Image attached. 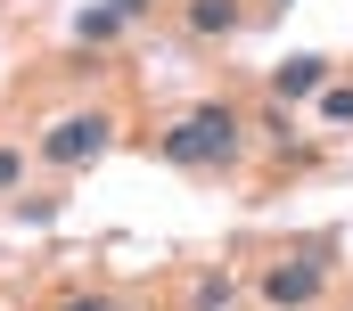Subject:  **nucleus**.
<instances>
[{
  "label": "nucleus",
  "mask_w": 353,
  "mask_h": 311,
  "mask_svg": "<svg viewBox=\"0 0 353 311\" xmlns=\"http://www.w3.org/2000/svg\"><path fill=\"white\" fill-rule=\"evenodd\" d=\"M239 140H247L239 107H222V98H214V107H189L157 148H165V164H181V172H222V164L239 156Z\"/></svg>",
  "instance_id": "f257e3e1"
},
{
  "label": "nucleus",
  "mask_w": 353,
  "mask_h": 311,
  "mask_svg": "<svg viewBox=\"0 0 353 311\" xmlns=\"http://www.w3.org/2000/svg\"><path fill=\"white\" fill-rule=\"evenodd\" d=\"M107 115H58L50 131H41V164H58V172H83V164H99L107 156Z\"/></svg>",
  "instance_id": "f03ea898"
},
{
  "label": "nucleus",
  "mask_w": 353,
  "mask_h": 311,
  "mask_svg": "<svg viewBox=\"0 0 353 311\" xmlns=\"http://www.w3.org/2000/svg\"><path fill=\"white\" fill-rule=\"evenodd\" d=\"M321 295H329V270H321V262H279V270L263 279L271 311H304V303H321Z\"/></svg>",
  "instance_id": "7ed1b4c3"
},
{
  "label": "nucleus",
  "mask_w": 353,
  "mask_h": 311,
  "mask_svg": "<svg viewBox=\"0 0 353 311\" xmlns=\"http://www.w3.org/2000/svg\"><path fill=\"white\" fill-rule=\"evenodd\" d=\"M279 98H312V90H329V58H288L279 74H271Z\"/></svg>",
  "instance_id": "20e7f679"
},
{
  "label": "nucleus",
  "mask_w": 353,
  "mask_h": 311,
  "mask_svg": "<svg viewBox=\"0 0 353 311\" xmlns=\"http://www.w3.org/2000/svg\"><path fill=\"white\" fill-rule=\"evenodd\" d=\"M189 33H197V41L239 33V0H189Z\"/></svg>",
  "instance_id": "39448f33"
},
{
  "label": "nucleus",
  "mask_w": 353,
  "mask_h": 311,
  "mask_svg": "<svg viewBox=\"0 0 353 311\" xmlns=\"http://www.w3.org/2000/svg\"><path fill=\"white\" fill-rule=\"evenodd\" d=\"M123 25H132V17H123V8H115V0H99V8H83V17H74V33H83L90 50H99V41H115V33H123Z\"/></svg>",
  "instance_id": "423d86ee"
},
{
  "label": "nucleus",
  "mask_w": 353,
  "mask_h": 311,
  "mask_svg": "<svg viewBox=\"0 0 353 311\" xmlns=\"http://www.w3.org/2000/svg\"><path fill=\"white\" fill-rule=\"evenodd\" d=\"M321 115H329V123H353V82H329V90H321Z\"/></svg>",
  "instance_id": "0eeeda50"
},
{
  "label": "nucleus",
  "mask_w": 353,
  "mask_h": 311,
  "mask_svg": "<svg viewBox=\"0 0 353 311\" xmlns=\"http://www.w3.org/2000/svg\"><path fill=\"white\" fill-rule=\"evenodd\" d=\"M189 303H197V311H214V303H230V279H197V287H189Z\"/></svg>",
  "instance_id": "6e6552de"
},
{
  "label": "nucleus",
  "mask_w": 353,
  "mask_h": 311,
  "mask_svg": "<svg viewBox=\"0 0 353 311\" xmlns=\"http://www.w3.org/2000/svg\"><path fill=\"white\" fill-rule=\"evenodd\" d=\"M17 180H25V156H17V148H0V197H8Z\"/></svg>",
  "instance_id": "1a4fd4ad"
},
{
  "label": "nucleus",
  "mask_w": 353,
  "mask_h": 311,
  "mask_svg": "<svg viewBox=\"0 0 353 311\" xmlns=\"http://www.w3.org/2000/svg\"><path fill=\"white\" fill-rule=\"evenodd\" d=\"M115 8H123V17H148V8H157V0H115Z\"/></svg>",
  "instance_id": "9d476101"
},
{
  "label": "nucleus",
  "mask_w": 353,
  "mask_h": 311,
  "mask_svg": "<svg viewBox=\"0 0 353 311\" xmlns=\"http://www.w3.org/2000/svg\"><path fill=\"white\" fill-rule=\"evenodd\" d=\"M66 311H107V303H99V295H74V303H66Z\"/></svg>",
  "instance_id": "9b49d317"
}]
</instances>
